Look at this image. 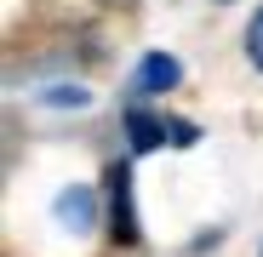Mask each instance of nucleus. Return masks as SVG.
I'll return each mask as SVG.
<instances>
[{"label":"nucleus","mask_w":263,"mask_h":257,"mask_svg":"<svg viewBox=\"0 0 263 257\" xmlns=\"http://www.w3.org/2000/svg\"><path fill=\"white\" fill-rule=\"evenodd\" d=\"M103 183H109V234H115L120 246L143 240V229H138V206H132V171L115 160V166L103 171Z\"/></svg>","instance_id":"obj_1"},{"label":"nucleus","mask_w":263,"mask_h":257,"mask_svg":"<svg viewBox=\"0 0 263 257\" xmlns=\"http://www.w3.org/2000/svg\"><path fill=\"white\" fill-rule=\"evenodd\" d=\"M52 211H58V223H63L69 234H92V229H98V194L80 189V183L63 189V194L52 200Z\"/></svg>","instance_id":"obj_3"},{"label":"nucleus","mask_w":263,"mask_h":257,"mask_svg":"<svg viewBox=\"0 0 263 257\" xmlns=\"http://www.w3.org/2000/svg\"><path fill=\"white\" fill-rule=\"evenodd\" d=\"M166 126H172V143H178V149L200 143V132H195V120H166Z\"/></svg>","instance_id":"obj_7"},{"label":"nucleus","mask_w":263,"mask_h":257,"mask_svg":"<svg viewBox=\"0 0 263 257\" xmlns=\"http://www.w3.org/2000/svg\"><path fill=\"white\" fill-rule=\"evenodd\" d=\"M246 57H252V69L263 74V6H257L252 23H246Z\"/></svg>","instance_id":"obj_6"},{"label":"nucleus","mask_w":263,"mask_h":257,"mask_svg":"<svg viewBox=\"0 0 263 257\" xmlns=\"http://www.w3.org/2000/svg\"><path fill=\"white\" fill-rule=\"evenodd\" d=\"M40 103H52V109H86V103H92V92H80V86H52Z\"/></svg>","instance_id":"obj_5"},{"label":"nucleus","mask_w":263,"mask_h":257,"mask_svg":"<svg viewBox=\"0 0 263 257\" xmlns=\"http://www.w3.org/2000/svg\"><path fill=\"white\" fill-rule=\"evenodd\" d=\"M126 137H132V154H149V149L172 143V126H166V114H149L143 103H132L126 109Z\"/></svg>","instance_id":"obj_4"},{"label":"nucleus","mask_w":263,"mask_h":257,"mask_svg":"<svg viewBox=\"0 0 263 257\" xmlns=\"http://www.w3.org/2000/svg\"><path fill=\"white\" fill-rule=\"evenodd\" d=\"M178 80H183V63L172 57V52H143V63L132 69V97H138V103H149V97H166Z\"/></svg>","instance_id":"obj_2"}]
</instances>
